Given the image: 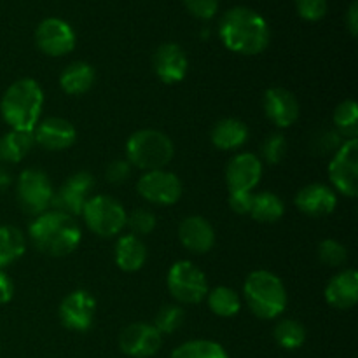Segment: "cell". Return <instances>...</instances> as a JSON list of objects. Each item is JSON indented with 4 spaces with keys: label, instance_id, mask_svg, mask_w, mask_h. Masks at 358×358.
<instances>
[{
    "label": "cell",
    "instance_id": "obj_37",
    "mask_svg": "<svg viewBox=\"0 0 358 358\" xmlns=\"http://www.w3.org/2000/svg\"><path fill=\"white\" fill-rule=\"evenodd\" d=\"M327 0H296V10L303 20L320 21L327 14Z\"/></svg>",
    "mask_w": 358,
    "mask_h": 358
},
{
    "label": "cell",
    "instance_id": "obj_38",
    "mask_svg": "<svg viewBox=\"0 0 358 358\" xmlns=\"http://www.w3.org/2000/svg\"><path fill=\"white\" fill-rule=\"evenodd\" d=\"M184 6L194 17L208 21L219 10V0H184Z\"/></svg>",
    "mask_w": 358,
    "mask_h": 358
},
{
    "label": "cell",
    "instance_id": "obj_2",
    "mask_svg": "<svg viewBox=\"0 0 358 358\" xmlns=\"http://www.w3.org/2000/svg\"><path fill=\"white\" fill-rule=\"evenodd\" d=\"M28 234L37 250L51 257H65L72 254L83 238L76 219L58 210H48L35 217L28 226Z\"/></svg>",
    "mask_w": 358,
    "mask_h": 358
},
{
    "label": "cell",
    "instance_id": "obj_16",
    "mask_svg": "<svg viewBox=\"0 0 358 358\" xmlns=\"http://www.w3.org/2000/svg\"><path fill=\"white\" fill-rule=\"evenodd\" d=\"M189 59L184 49L175 42L161 44L154 52V72L164 84H178L185 79Z\"/></svg>",
    "mask_w": 358,
    "mask_h": 358
},
{
    "label": "cell",
    "instance_id": "obj_9",
    "mask_svg": "<svg viewBox=\"0 0 358 358\" xmlns=\"http://www.w3.org/2000/svg\"><path fill=\"white\" fill-rule=\"evenodd\" d=\"M329 178L346 198L358 194V138L345 140L329 164Z\"/></svg>",
    "mask_w": 358,
    "mask_h": 358
},
{
    "label": "cell",
    "instance_id": "obj_14",
    "mask_svg": "<svg viewBox=\"0 0 358 358\" xmlns=\"http://www.w3.org/2000/svg\"><path fill=\"white\" fill-rule=\"evenodd\" d=\"M96 311V301L87 290H73L59 304V322L69 331L86 332Z\"/></svg>",
    "mask_w": 358,
    "mask_h": 358
},
{
    "label": "cell",
    "instance_id": "obj_41",
    "mask_svg": "<svg viewBox=\"0 0 358 358\" xmlns=\"http://www.w3.org/2000/svg\"><path fill=\"white\" fill-rule=\"evenodd\" d=\"M14 296V283L3 269H0V306L7 304Z\"/></svg>",
    "mask_w": 358,
    "mask_h": 358
},
{
    "label": "cell",
    "instance_id": "obj_5",
    "mask_svg": "<svg viewBox=\"0 0 358 358\" xmlns=\"http://www.w3.org/2000/svg\"><path fill=\"white\" fill-rule=\"evenodd\" d=\"M173 154V142L159 129H138L126 142V161L140 170H164Z\"/></svg>",
    "mask_w": 358,
    "mask_h": 358
},
{
    "label": "cell",
    "instance_id": "obj_1",
    "mask_svg": "<svg viewBox=\"0 0 358 358\" xmlns=\"http://www.w3.org/2000/svg\"><path fill=\"white\" fill-rule=\"evenodd\" d=\"M219 37L229 51L243 56L261 55L271 41L269 24L257 10L238 6L219 21Z\"/></svg>",
    "mask_w": 358,
    "mask_h": 358
},
{
    "label": "cell",
    "instance_id": "obj_17",
    "mask_svg": "<svg viewBox=\"0 0 358 358\" xmlns=\"http://www.w3.org/2000/svg\"><path fill=\"white\" fill-rule=\"evenodd\" d=\"M262 107L269 121L278 128H290L299 117V101L285 87H269L262 98Z\"/></svg>",
    "mask_w": 358,
    "mask_h": 358
},
{
    "label": "cell",
    "instance_id": "obj_15",
    "mask_svg": "<svg viewBox=\"0 0 358 358\" xmlns=\"http://www.w3.org/2000/svg\"><path fill=\"white\" fill-rule=\"evenodd\" d=\"M262 177V161L254 152H240L227 163L226 184L229 192H252Z\"/></svg>",
    "mask_w": 358,
    "mask_h": 358
},
{
    "label": "cell",
    "instance_id": "obj_42",
    "mask_svg": "<svg viewBox=\"0 0 358 358\" xmlns=\"http://www.w3.org/2000/svg\"><path fill=\"white\" fill-rule=\"evenodd\" d=\"M345 23H346V27H348V31L352 34V37H357V34H358V2L357 0H353V2L350 3L348 10H346V14H345Z\"/></svg>",
    "mask_w": 358,
    "mask_h": 358
},
{
    "label": "cell",
    "instance_id": "obj_11",
    "mask_svg": "<svg viewBox=\"0 0 358 358\" xmlns=\"http://www.w3.org/2000/svg\"><path fill=\"white\" fill-rule=\"evenodd\" d=\"M35 44L48 56H65L76 48V31L65 20L45 17L35 30Z\"/></svg>",
    "mask_w": 358,
    "mask_h": 358
},
{
    "label": "cell",
    "instance_id": "obj_18",
    "mask_svg": "<svg viewBox=\"0 0 358 358\" xmlns=\"http://www.w3.org/2000/svg\"><path fill=\"white\" fill-rule=\"evenodd\" d=\"M77 138V131L70 121L63 117H48L38 122L34 129L35 143L45 150L58 152L73 145Z\"/></svg>",
    "mask_w": 358,
    "mask_h": 358
},
{
    "label": "cell",
    "instance_id": "obj_12",
    "mask_svg": "<svg viewBox=\"0 0 358 358\" xmlns=\"http://www.w3.org/2000/svg\"><path fill=\"white\" fill-rule=\"evenodd\" d=\"M94 187V177L87 171H77L70 175L65 184L58 189L52 196L51 206L58 212L66 213L70 217H76L83 213L84 205L90 199V192Z\"/></svg>",
    "mask_w": 358,
    "mask_h": 358
},
{
    "label": "cell",
    "instance_id": "obj_20",
    "mask_svg": "<svg viewBox=\"0 0 358 358\" xmlns=\"http://www.w3.org/2000/svg\"><path fill=\"white\" fill-rule=\"evenodd\" d=\"M178 240L192 254H206L215 245V231L205 217L191 215L178 226Z\"/></svg>",
    "mask_w": 358,
    "mask_h": 358
},
{
    "label": "cell",
    "instance_id": "obj_21",
    "mask_svg": "<svg viewBox=\"0 0 358 358\" xmlns=\"http://www.w3.org/2000/svg\"><path fill=\"white\" fill-rule=\"evenodd\" d=\"M325 301L336 310H352L358 301V273L345 269L325 287Z\"/></svg>",
    "mask_w": 358,
    "mask_h": 358
},
{
    "label": "cell",
    "instance_id": "obj_13",
    "mask_svg": "<svg viewBox=\"0 0 358 358\" xmlns=\"http://www.w3.org/2000/svg\"><path fill=\"white\" fill-rule=\"evenodd\" d=\"M163 345V336L154 325L145 322L129 324L119 334V348L131 358H150L156 355Z\"/></svg>",
    "mask_w": 358,
    "mask_h": 358
},
{
    "label": "cell",
    "instance_id": "obj_43",
    "mask_svg": "<svg viewBox=\"0 0 358 358\" xmlns=\"http://www.w3.org/2000/svg\"><path fill=\"white\" fill-rule=\"evenodd\" d=\"M9 184H10L9 171H7L3 166H0V191H3Z\"/></svg>",
    "mask_w": 358,
    "mask_h": 358
},
{
    "label": "cell",
    "instance_id": "obj_35",
    "mask_svg": "<svg viewBox=\"0 0 358 358\" xmlns=\"http://www.w3.org/2000/svg\"><path fill=\"white\" fill-rule=\"evenodd\" d=\"M126 226L131 229V234L135 236H145L150 234L156 227V217L150 210L147 208H136L126 217Z\"/></svg>",
    "mask_w": 358,
    "mask_h": 358
},
{
    "label": "cell",
    "instance_id": "obj_25",
    "mask_svg": "<svg viewBox=\"0 0 358 358\" xmlns=\"http://www.w3.org/2000/svg\"><path fill=\"white\" fill-rule=\"evenodd\" d=\"M35 145L34 133L14 131L10 129L9 133L0 138V163L16 164L27 157L31 147Z\"/></svg>",
    "mask_w": 358,
    "mask_h": 358
},
{
    "label": "cell",
    "instance_id": "obj_32",
    "mask_svg": "<svg viewBox=\"0 0 358 358\" xmlns=\"http://www.w3.org/2000/svg\"><path fill=\"white\" fill-rule=\"evenodd\" d=\"M185 320V313L180 306L177 304H164L159 311H157L156 318H154V327L157 329L161 336L173 334L175 331L182 327Z\"/></svg>",
    "mask_w": 358,
    "mask_h": 358
},
{
    "label": "cell",
    "instance_id": "obj_4",
    "mask_svg": "<svg viewBox=\"0 0 358 358\" xmlns=\"http://www.w3.org/2000/svg\"><path fill=\"white\" fill-rule=\"evenodd\" d=\"M243 296L252 313L261 320H275L285 311V285L275 273L266 269H257L247 276Z\"/></svg>",
    "mask_w": 358,
    "mask_h": 358
},
{
    "label": "cell",
    "instance_id": "obj_23",
    "mask_svg": "<svg viewBox=\"0 0 358 358\" xmlns=\"http://www.w3.org/2000/svg\"><path fill=\"white\" fill-rule=\"evenodd\" d=\"M212 143L220 150H236L248 140V128L240 119L227 117L217 122L212 129Z\"/></svg>",
    "mask_w": 358,
    "mask_h": 358
},
{
    "label": "cell",
    "instance_id": "obj_6",
    "mask_svg": "<svg viewBox=\"0 0 358 358\" xmlns=\"http://www.w3.org/2000/svg\"><path fill=\"white\" fill-rule=\"evenodd\" d=\"M80 215L91 233L100 238H112L117 236L126 227L128 213L117 199L105 194H96L87 199Z\"/></svg>",
    "mask_w": 358,
    "mask_h": 358
},
{
    "label": "cell",
    "instance_id": "obj_36",
    "mask_svg": "<svg viewBox=\"0 0 358 358\" xmlns=\"http://www.w3.org/2000/svg\"><path fill=\"white\" fill-rule=\"evenodd\" d=\"M287 147H289V143H287L285 136H283L282 133H273V135H269L268 138L264 140V143H262V159L268 164L282 163L283 157H285L287 154Z\"/></svg>",
    "mask_w": 358,
    "mask_h": 358
},
{
    "label": "cell",
    "instance_id": "obj_7",
    "mask_svg": "<svg viewBox=\"0 0 358 358\" xmlns=\"http://www.w3.org/2000/svg\"><path fill=\"white\" fill-rule=\"evenodd\" d=\"M166 285L171 297L180 304H199L208 294L205 273L191 261L175 262L168 271Z\"/></svg>",
    "mask_w": 358,
    "mask_h": 358
},
{
    "label": "cell",
    "instance_id": "obj_34",
    "mask_svg": "<svg viewBox=\"0 0 358 358\" xmlns=\"http://www.w3.org/2000/svg\"><path fill=\"white\" fill-rule=\"evenodd\" d=\"M343 142L345 140L336 129H322L311 140V150L318 156H327V154L334 156L339 147L343 145Z\"/></svg>",
    "mask_w": 358,
    "mask_h": 358
},
{
    "label": "cell",
    "instance_id": "obj_24",
    "mask_svg": "<svg viewBox=\"0 0 358 358\" xmlns=\"http://www.w3.org/2000/svg\"><path fill=\"white\" fill-rule=\"evenodd\" d=\"M96 73L86 62H73L59 76V87L70 96H80L93 87Z\"/></svg>",
    "mask_w": 358,
    "mask_h": 358
},
{
    "label": "cell",
    "instance_id": "obj_26",
    "mask_svg": "<svg viewBox=\"0 0 358 358\" xmlns=\"http://www.w3.org/2000/svg\"><path fill=\"white\" fill-rule=\"evenodd\" d=\"M285 213V205L280 199V196H276L275 192H259L254 194L252 199V208L248 215L254 220L262 224H273L278 222L280 219Z\"/></svg>",
    "mask_w": 358,
    "mask_h": 358
},
{
    "label": "cell",
    "instance_id": "obj_3",
    "mask_svg": "<svg viewBox=\"0 0 358 358\" xmlns=\"http://www.w3.org/2000/svg\"><path fill=\"white\" fill-rule=\"evenodd\" d=\"M44 93L37 80L30 77L17 79L10 84L0 100V114L14 131L34 133L38 124Z\"/></svg>",
    "mask_w": 358,
    "mask_h": 358
},
{
    "label": "cell",
    "instance_id": "obj_8",
    "mask_svg": "<svg viewBox=\"0 0 358 358\" xmlns=\"http://www.w3.org/2000/svg\"><path fill=\"white\" fill-rule=\"evenodd\" d=\"M52 196H55V189L44 171L35 170V168L21 171L16 184V198L27 215L37 217L48 212L51 208Z\"/></svg>",
    "mask_w": 358,
    "mask_h": 358
},
{
    "label": "cell",
    "instance_id": "obj_33",
    "mask_svg": "<svg viewBox=\"0 0 358 358\" xmlns=\"http://www.w3.org/2000/svg\"><path fill=\"white\" fill-rule=\"evenodd\" d=\"M318 259H320L322 264L331 266V268H339L348 259V250L339 241L324 240L318 245Z\"/></svg>",
    "mask_w": 358,
    "mask_h": 358
},
{
    "label": "cell",
    "instance_id": "obj_10",
    "mask_svg": "<svg viewBox=\"0 0 358 358\" xmlns=\"http://www.w3.org/2000/svg\"><path fill=\"white\" fill-rule=\"evenodd\" d=\"M136 191L152 205H175L182 198V182L175 173L166 170L145 171L136 184Z\"/></svg>",
    "mask_w": 358,
    "mask_h": 358
},
{
    "label": "cell",
    "instance_id": "obj_40",
    "mask_svg": "<svg viewBox=\"0 0 358 358\" xmlns=\"http://www.w3.org/2000/svg\"><path fill=\"white\" fill-rule=\"evenodd\" d=\"M252 199H254V192H229L231 210L240 215H247L250 213Z\"/></svg>",
    "mask_w": 358,
    "mask_h": 358
},
{
    "label": "cell",
    "instance_id": "obj_31",
    "mask_svg": "<svg viewBox=\"0 0 358 358\" xmlns=\"http://www.w3.org/2000/svg\"><path fill=\"white\" fill-rule=\"evenodd\" d=\"M334 129L346 140L358 136V107L355 100H345L334 110Z\"/></svg>",
    "mask_w": 358,
    "mask_h": 358
},
{
    "label": "cell",
    "instance_id": "obj_30",
    "mask_svg": "<svg viewBox=\"0 0 358 358\" xmlns=\"http://www.w3.org/2000/svg\"><path fill=\"white\" fill-rule=\"evenodd\" d=\"M273 338L282 348L297 350L306 341V329L301 322L294 320V318H283L275 325Z\"/></svg>",
    "mask_w": 358,
    "mask_h": 358
},
{
    "label": "cell",
    "instance_id": "obj_28",
    "mask_svg": "<svg viewBox=\"0 0 358 358\" xmlns=\"http://www.w3.org/2000/svg\"><path fill=\"white\" fill-rule=\"evenodd\" d=\"M206 303L213 315L222 318H231L241 310V299L229 287H215L206 294Z\"/></svg>",
    "mask_w": 358,
    "mask_h": 358
},
{
    "label": "cell",
    "instance_id": "obj_19",
    "mask_svg": "<svg viewBox=\"0 0 358 358\" xmlns=\"http://www.w3.org/2000/svg\"><path fill=\"white\" fill-rule=\"evenodd\" d=\"M297 208L310 217L331 215L338 206V196L332 187L325 184H308L301 189L294 199Z\"/></svg>",
    "mask_w": 358,
    "mask_h": 358
},
{
    "label": "cell",
    "instance_id": "obj_29",
    "mask_svg": "<svg viewBox=\"0 0 358 358\" xmlns=\"http://www.w3.org/2000/svg\"><path fill=\"white\" fill-rule=\"evenodd\" d=\"M170 358H229L222 345L210 339H192L171 352Z\"/></svg>",
    "mask_w": 358,
    "mask_h": 358
},
{
    "label": "cell",
    "instance_id": "obj_22",
    "mask_svg": "<svg viewBox=\"0 0 358 358\" xmlns=\"http://www.w3.org/2000/svg\"><path fill=\"white\" fill-rule=\"evenodd\" d=\"M115 264L126 273H135L143 268L147 261V247L135 234H124L117 240L114 250Z\"/></svg>",
    "mask_w": 358,
    "mask_h": 358
},
{
    "label": "cell",
    "instance_id": "obj_27",
    "mask_svg": "<svg viewBox=\"0 0 358 358\" xmlns=\"http://www.w3.org/2000/svg\"><path fill=\"white\" fill-rule=\"evenodd\" d=\"M27 250L24 236L17 227L0 226V269L16 262Z\"/></svg>",
    "mask_w": 358,
    "mask_h": 358
},
{
    "label": "cell",
    "instance_id": "obj_39",
    "mask_svg": "<svg viewBox=\"0 0 358 358\" xmlns=\"http://www.w3.org/2000/svg\"><path fill=\"white\" fill-rule=\"evenodd\" d=\"M129 175H131V164L126 159L112 161L107 166V170H105V178L114 185L124 184L129 178Z\"/></svg>",
    "mask_w": 358,
    "mask_h": 358
}]
</instances>
